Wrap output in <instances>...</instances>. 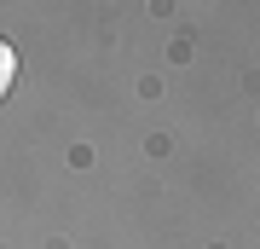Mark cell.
<instances>
[{
    "label": "cell",
    "mask_w": 260,
    "mask_h": 249,
    "mask_svg": "<svg viewBox=\"0 0 260 249\" xmlns=\"http://www.w3.org/2000/svg\"><path fill=\"white\" fill-rule=\"evenodd\" d=\"M12 81H18V52H12L6 41H0V99L12 93Z\"/></svg>",
    "instance_id": "cell-1"
}]
</instances>
